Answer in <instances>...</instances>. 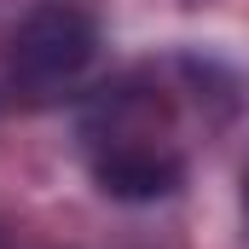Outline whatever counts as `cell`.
I'll use <instances>...</instances> for the list:
<instances>
[{
	"label": "cell",
	"instance_id": "cell-1",
	"mask_svg": "<svg viewBox=\"0 0 249 249\" xmlns=\"http://www.w3.org/2000/svg\"><path fill=\"white\" fill-rule=\"evenodd\" d=\"M99 58V23L81 6H41L18 23L12 35V87H23L29 99H53L58 87L81 81V70Z\"/></svg>",
	"mask_w": 249,
	"mask_h": 249
},
{
	"label": "cell",
	"instance_id": "cell-2",
	"mask_svg": "<svg viewBox=\"0 0 249 249\" xmlns=\"http://www.w3.org/2000/svg\"><path fill=\"white\" fill-rule=\"evenodd\" d=\"M93 180L116 203H157L186 180L180 151L168 145H122V151H99L93 157Z\"/></svg>",
	"mask_w": 249,
	"mask_h": 249
},
{
	"label": "cell",
	"instance_id": "cell-3",
	"mask_svg": "<svg viewBox=\"0 0 249 249\" xmlns=\"http://www.w3.org/2000/svg\"><path fill=\"white\" fill-rule=\"evenodd\" d=\"M244 214H249V174H244Z\"/></svg>",
	"mask_w": 249,
	"mask_h": 249
}]
</instances>
